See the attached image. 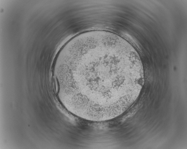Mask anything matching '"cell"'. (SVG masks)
I'll list each match as a JSON object with an SVG mask.
<instances>
[{
    "instance_id": "obj_1",
    "label": "cell",
    "mask_w": 187,
    "mask_h": 149,
    "mask_svg": "<svg viewBox=\"0 0 187 149\" xmlns=\"http://www.w3.org/2000/svg\"><path fill=\"white\" fill-rule=\"evenodd\" d=\"M76 73L77 104L87 111L116 115L130 106L144 80L137 53L116 41H93L65 62Z\"/></svg>"
}]
</instances>
